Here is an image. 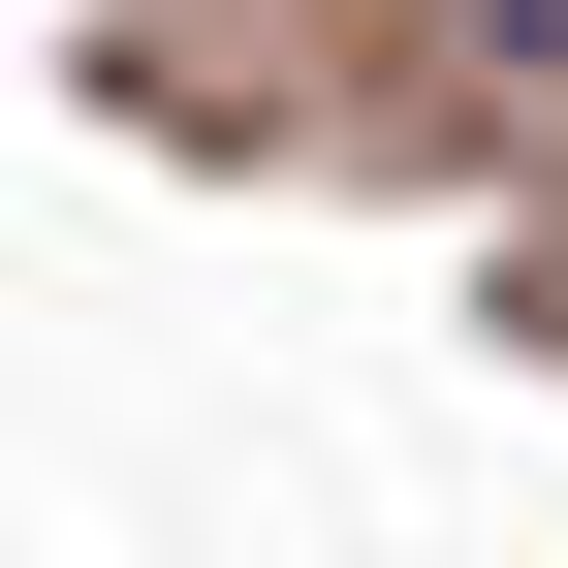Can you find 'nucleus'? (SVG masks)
<instances>
[{
    "instance_id": "nucleus-1",
    "label": "nucleus",
    "mask_w": 568,
    "mask_h": 568,
    "mask_svg": "<svg viewBox=\"0 0 568 568\" xmlns=\"http://www.w3.org/2000/svg\"><path fill=\"white\" fill-rule=\"evenodd\" d=\"M474 32H506V63H568V0H474Z\"/></svg>"
}]
</instances>
